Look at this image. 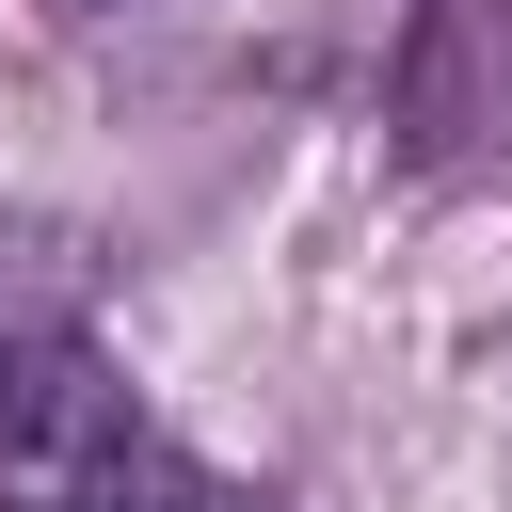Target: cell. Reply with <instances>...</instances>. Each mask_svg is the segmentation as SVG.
<instances>
[{
    "mask_svg": "<svg viewBox=\"0 0 512 512\" xmlns=\"http://www.w3.org/2000/svg\"><path fill=\"white\" fill-rule=\"evenodd\" d=\"M0 512H272L192 432H160L80 304V256L0 224Z\"/></svg>",
    "mask_w": 512,
    "mask_h": 512,
    "instance_id": "obj_1",
    "label": "cell"
},
{
    "mask_svg": "<svg viewBox=\"0 0 512 512\" xmlns=\"http://www.w3.org/2000/svg\"><path fill=\"white\" fill-rule=\"evenodd\" d=\"M48 16H112V0H48Z\"/></svg>",
    "mask_w": 512,
    "mask_h": 512,
    "instance_id": "obj_2",
    "label": "cell"
}]
</instances>
